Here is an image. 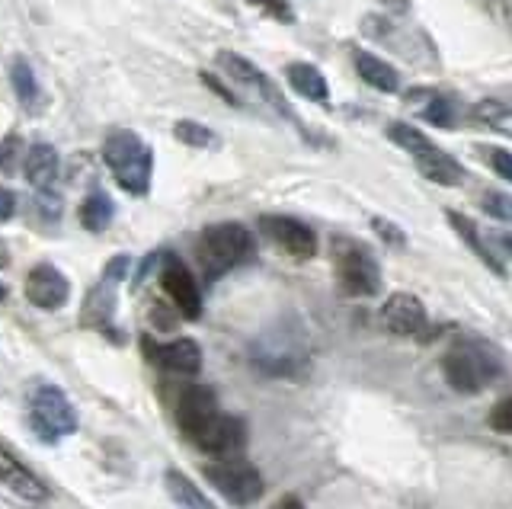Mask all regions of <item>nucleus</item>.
Masks as SVG:
<instances>
[{
  "mask_svg": "<svg viewBox=\"0 0 512 509\" xmlns=\"http://www.w3.org/2000/svg\"><path fill=\"white\" fill-rule=\"evenodd\" d=\"M253 253H256L253 234L244 225H237V221L208 225L199 234V244H196V257H199L205 279H221L224 273H231V269L250 263Z\"/></svg>",
  "mask_w": 512,
  "mask_h": 509,
  "instance_id": "nucleus-1",
  "label": "nucleus"
},
{
  "mask_svg": "<svg viewBox=\"0 0 512 509\" xmlns=\"http://www.w3.org/2000/svg\"><path fill=\"white\" fill-rule=\"evenodd\" d=\"M103 161L112 170L116 183L132 196H144L151 189V173H154V154L144 145L141 135L135 132H112L103 145Z\"/></svg>",
  "mask_w": 512,
  "mask_h": 509,
  "instance_id": "nucleus-2",
  "label": "nucleus"
},
{
  "mask_svg": "<svg viewBox=\"0 0 512 509\" xmlns=\"http://www.w3.org/2000/svg\"><path fill=\"white\" fill-rule=\"evenodd\" d=\"M442 372L455 391L477 394L487 385H493L496 375H500V359H496L493 349L480 343H455L442 356Z\"/></svg>",
  "mask_w": 512,
  "mask_h": 509,
  "instance_id": "nucleus-3",
  "label": "nucleus"
},
{
  "mask_svg": "<svg viewBox=\"0 0 512 509\" xmlns=\"http://www.w3.org/2000/svg\"><path fill=\"white\" fill-rule=\"evenodd\" d=\"M388 138L394 141V145H400L404 151L413 154V161H416V167H420V173L426 180L439 183V186H455V183L464 180V170L458 167L455 157L432 145V141L423 132H416L413 125L391 122L388 125Z\"/></svg>",
  "mask_w": 512,
  "mask_h": 509,
  "instance_id": "nucleus-4",
  "label": "nucleus"
},
{
  "mask_svg": "<svg viewBox=\"0 0 512 509\" xmlns=\"http://www.w3.org/2000/svg\"><path fill=\"white\" fill-rule=\"evenodd\" d=\"M29 420H32V429L39 433V439L58 442L77 429V410L61 388L42 385L29 397Z\"/></svg>",
  "mask_w": 512,
  "mask_h": 509,
  "instance_id": "nucleus-5",
  "label": "nucleus"
},
{
  "mask_svg": "<svg viewBox=\"0 0 512 509\" xmlns=\"http://www.w3.org/2000/svg\"><path fill=\"white\" fill-rule=\"evenodd\" d=\"M205 477L224 500H231L234 506H250L263 497V474L253 465H247L244 458H218L212 465H205Z\"/></svg>",
  "mask_w": 512,
  "mask_h": 509,
  "instance_id": "nucleus-6",
  "label": "nucleus"
},
{
  "mask_svg": "<svg viewBox=\"0 0 512 509\" xmlns=\"http://www.w3.org/2000/svg\"><path fill=\"white\" fill-rule=\"evenodd\" d=\"M336 276L349 295L368 298L381 289V269L375 257L359 244H340L336 247Z\"/></svg>",
  "mask_w": 512,
  "mask_h": 509,
  "instance_id": "nucleus-7",
  "label": "nucleus"
},
{
  "mask_svg": "<svg viewBox=\"0 0 512 509\" xmlns=\"http://www.w3.org/2000/svg\"><path fill=\"white\" fill-rule=\"evenodd\" d=\"M160 285L170 298V305L180 311L186 321H199L202 317V292L196 276L189 273V266L180 257H167L160 266Z\"/></svg>",
  "mask_w": 512,
  "mask_h": 509,
  "instance_id": "nucleus-8",
  "label": "nucleus"
},
{
  "mask_svg": "<svg viewBox=\"0 0 512 509\" xmlns=\"http://www.w3.org/2000/svg\"><path fill=\"white\" fill-rule=\"evenodd\" d=\"M189 442H196L205 455H215V458H237L244 452L247 445V429H244V420L231 417V413H215L212 420H208L196 436Z\"/></svg>",
  "mask_w": 512,
  "mask_h": 509,
  "instance_id": "nucleus-9",
  "label": "nucleus"
},
{
  "mask_svg": "<svg viewBox=\"0 0 512 509\" xmlns=\"http://www.w3.org/2000/svg\"><path fill=\"white\" fill-rule=\"evenodd\" d=\"M260 231L279 250H285L288 257H295V260H311L314 253H317V234L308 225H304V221H298V218L263 215L260 218Z\"/></svg>",
  "mask_w": 512,
  "mask_h": 509,
  "instance_id": "nucleus-10",
  "label": "nucleus"
},
{
  "mask_svg": "<svg viewBox=\"0 0 512 509\" xmlns=\"http://www.w3.org/2000/svg\"><path fill=\"white\" fill-rule=\"evenodd\" d=\"M141 346H144V356L167 375H199L202 369V346L189 337H180L173 343H154L144 337Z\"/></svg>",
  "mask_w": 512,
  "mask_h": 509,
  "instance_id": "nucleus-11",
  "label": "nucleus"
},
{
  "mask_svg": "<svg viewBox=\"0 0 512 509\" xmlns=\"http://www.w3.org/2000/svg\"><path fill=\"white\" fill-rule=\"evenodd\" d=\"M26 298L29 305H36L42 311H58L68 305L71 298V282L64 279V273L52 263H39L29 269L26 276Z\"/></svg>",
  "mask_w": 512,
  "mask_h": 509,
  "instance_id": "nucleus-12",
  "label": "nucleus"
},
{
  "mask_svg": "<svg viewBox=\"0 0 512 509\" xmlns=\"http://www.w3.org/2000/svg\"><path fill=\"white\" fill-rule=\"evenodd\" d=\"M173 413H176V423H180V429H183V436L192 439L218 413L215 391L205 388V385H186L180 394H176Z\"/></svg>",
  "mask_w": 512,
  "mask_h": 509,
  "instance_id": "nucleus-13",
  "label": "nucleus"
},
{
  "mask_svg": "<svg viewBox=\"0 0 512 509\" xmlns=\"http://www.w3.org/2000/svg\"><path fill=\"white\" fill-rule=\"evenodd\" d=\"M381 324L391 333H400V337H420V333L426 330L423 301L416 295H407V292H394L381 305Z\"/></svg>",
  "mask_w": 512,
  "mask_h": 509,
  "instance_id": "nucleus-14",
  "label": "nucleus"
},
{
  "mask_svg": "<svg viewBox=\"0 0 512 509\" xmlns=\"http://www.w3.org/2000/svg\"><path fill=\"white\" fill-rule=\"evenodd\" d=\"M0 484H4L13 497H20L26 503H45L48 487L42 484V477L23 465L20 458H13L7 449H0Z\"/></svg>",
  "mask_w": 512,
  "mask_h": 509,
  "instance_id": "nucleus-15",
  "label": "nucleus"
},
{
  "mask_svg": "<svg viewBox=\"0 0 512 509\" xmlns=\"http://www.w3.org/2000/svg\"><path fill=\"white\" fill-rule=\"evenodd\" d=\"M218 65L224 68V74H231L240 87H247V90H253V93H260V97H266L269 103H276V106H279V113L288 116V103L279 97V90L272 87L269 77H266L260 68H256L250 58L237 55V52H221V55H218Z\"/></svg>",
  "mask_w": 512,
  "mask_h": 509,
  "instance_id": "nucleus-16",
  "label": "nucleus"
},
{
  "mask_svg": "<svg viewBox=\"0 0 512 509\" xmlns=\"http://www.w3.org/2000/svg\"><path fill=\"white\" fill-rule=\"evenodd\" d=\"M26 180L36 189H48L58 180V151L52 145H32L26 154Z\"/></svg>",
  "mask_w": 512,
  "mask_h": 509,
  "instance_id": "nucleus-17",
  "label": "nucleus"
},
{
  "mask_svg": "<svg viewBox=\"0 0 512 509\" xmlns=\"http://www.w3.org/2000/svg\"><path fill=\"white\" fill-rule=\"evenodd\" d=\"M164 487L170 493V500L180 506V509H218V503H212L205 493L189 481L183 471H167L164 474Z\"/></svg>",
  "mask_w": 512,
  "mask_h": 509,
  "instance_id": "nucleus-18",
  "label": "nucleus"
},
{
  "mask_svg": "<svg viewBox=\"0 0 512 509\" xmlns=\"http://www.w3.org/2000/svg\"><path fill=\"white\" fill-rule=\"evenodd\" d=\"M356 71L362 74L365 84H372L375 90L381 93H394L400 87V77L397 71L388 65V61H381L378 55L372 52H356Z\"/></svg>",
  "mask_w": 512,
  "mask_h": 509,
  "instance_id": "nucleus-19",
  "label": "nucleus"
},
{
  "mask_svg": "<svg viewBox=\"0 0 512 509\" xmlns=\"http://www.w3.org/2000/svg\"><path fill=\"white\" fill-rule=\"evenodd\" d=\"M288 84H292L295 93H301L304 100H314V103H324L330 97V87L324 81V74H320L314 65H288Z\"/></svg>",
  "mask_w": 512,
  "mask_h": 509,
  "instance_id": "nucleus-20",
  "label": "nucleus"
},
{
  "mask_svg": "<svg viewBox=\"0 0 512 509\" xmlns=\"http://www.w3.org/2000/svg\"><path fill=\"white\" fill-rule=\"evenodd\" d=\"M112 215H116V209H112V199L103 193V189H93V193L84 199V205H80V225L93 234L106 231L112 225Z\"/></svg>",
  "mask_w": 512,
  "mask_h": 509,
  "instance_id": "nucleus-21",
  "label": "nucleus"
},
{
  "mask_svg": "<svg viewBox=\"0 0 512 509\" xmlns=\"http://www.w3.org/2000/svg\"><path fill=\"white\" fill-rule=\"evenodd\" d=\"M448 221H452V228L461 234V241L468 244V247L477 253V257L493 269V273H503V266L496 263V257L490 253V247H487L484 241H480V231L474 228V221H471V218H464V215H458V212H448Z\"/></svg>",
  "mask_w": 512,
  "mask_h": 509,
  "instance_id": "nucleus-22",
  "label": "nucleus"
},
{
  "mask_svg": "<svg viewBox=\"0 0 512 509\" xmlns=\"http://www.w3.org/2000/svg\"><path fill=\"white\" fill-rule=\"evenodd\" d=\"M13 90H16V97H20V103H26L29 109L39 103V84H36V74H32L29 68V61L26 58H16L13 61Z\"/></svg>",
  "mask_w": 512,
  "mask_h": 509,
  "instance_id": "nucleus-23",
  "label": "nucleus"
},
{
  "mask_svg": "<svg viewBox=\"0 0 512 509\" xmlns=\"http://www.w3.org/2000/svg\"><path fill=\"white\" fill-rule=\"evenodd\" d=\"M173 135L183 141V145H192V148H215L218 145V135L208 129L202 122H192V119H180L173 125Z\"/></svg>",
  "mask_w": 512,
  "mask_h": 509,
  "instance_id": "nucleus-24",
  "label": "nucleus"
},
{
  "mask_svg": "<svg viewBox=\"0 0 512 509\" xmlns=\"http://www.w3.org/2000/svg\"><path fill=\"white\" fill-rule=\"evenodd\" d=\"M247 4L260 7V10L266 13V17L279 20V23H292V20H295L292 4H288V0H247Z\"/></svg>",
  "mask_w": 512,
  "mask_h": 509,
  "instance_id": "nucleus-25",
  "label": "nucleus"
},
{
  "mask_svg": "<svg viewBox=\"0 0 512 509\" xmlns=\"http://www.w3.org/2000/svg\"><path fill=\"white\" fill-rule=\"evenodd\" d=\"M490 426L496 433L512 436V397H503V401L490 410Z\"/></svg>",
  "mask_w": 512,
  "mask_h": 509,
  "instance_id": "nucleus-26",
  "label": "nucleus"
},
{
  "mask_svg": "<svg viewBox=\"0 0 512 509\" xmlns=\"http://www.w3.org/2000/svg\"><path fill=\"white\" fill-rule=\"evenodd\" d=\"M484 209L496 218H503V221H512V199L503 196V193H487L484 196Z\"/></svg>",
  "mask_w": 512,
  "mask_h": 509,
  "instance_id": "nucleus-27",
  "label": "nucleus"
},
{
  "mask_svg": "<svg viewBox=\"0 0 512 509\" xmlns=\"http://www.w3.org/2000/svg\"><path fill=\"white\" fill-rule=\"evenodd\" d=\"M423 116H426L432 125H452V109H448L445 100H432V103L423 109Z\"/></svg>",
  "mask_w": 512,
  "mask_h": 509,
  "instance_id": "nucleus-28",
  "label": "nucleus"
},
{
  "mask_svg": "<svg viewBox=\"0 0 512 509\" xmlns=\"http://www.w3.org/2000/svg\"><path fill=\"white\" fill-rule=\"evenodd\" d=\"M490 164H493V170L500 173L503 180L512 183V154H509V151H503V148H490Z\"/></svg>",
  "mask_w": 512,
  "mask_h": 509,
  "instance_id": "nucleus-29",
  "label": "nucleus"
},
{
  "mask_svg": "<svg viewBox=\"0 0 512 509\" xmlns=\"http://www.w3.org/2000/svg\"><path fill=\"white\" fill-rule=\"evenodd\" d=\"M474 116H477V119H484V122H500V119L509 116V109L496 106V103H480V106L474 109Z\"/></svg>",
  "mask_w": 512,
  "mask_h": 509,
  "instance_id": "nucleus-30",
  "label": "nucleus"
},
{
  "mask_svg": "<svg viewBox=\"0 0 512 509\" xmlns=\"http://www.w3.org/2000/svg\"><path fill=\"white\" fill-rule=\"evenodd\" d=\"M372 225H375V231H378V234L384 237V241H391V244H397V247L404 244V231H397V228L391 225V221H384V218H375Z\"/></svg>",
  "mask_w": 512,
  "mask_h": 509,
  "instance_id": "nucleus-31",
  "label": "nucleus"
},
{
  "mask_svg": "<svg viewBox=\"0 0 512 509\" xmlns=\"http://www.w3.org/2000/svg\"><path fill=\"white\" fill-rule=\"evenodd\" d=\"M16 212V196L10 193V189L0 186V221H10Z\"/></svg>",
  "mask_w": 512,
  "mask_h": 509,
  "instance_id": "nucleus-32",
  "label": "nucleus"
},
{
  "mask_svg": "<svg viewBox=\"0 0 512 509\" xmlns=\"http://www.w3.org/2000/svg\"><path fill=\"white\" fill-rule=\"evenodd\" d=\"M202 81H205L208 87H212V90L218 93V97H224V100H228V103H237V97H234V93H231L228 87H224V84H218L212 74H202Z\"/></svg>",
  "mask_w": 512,
  "mask_h": 509,
  "instance_id": "nucleus-33",
  "label": "nucleus"
},
{
  "mask_svg": "<svg viewBox=\"0 0 512 509\" xmlns=\"http://www.w3.org/2000/svg\"><path fill=\"white\" fill-rule=\"evenodd\" d=\"M272 509H304V503H301L298 497H292V493H288V497H282Z\"/></svg>",
  "mask_w": 512,
  "mask_h": 509,
  "instance_id": "nucleus-34",
  "label": "nucleus"
},
{
  "mask_svg": "<svg viewBox=\"0 0 512 509\" xmlns=\"http://www.w3.org/2000/svg\"><path fill=\"white\" fill-rule=\"evenodd\" d=\"M381 4H384V7H391V10H400V13H404V10L410 7V0H381Z\"/></svg>",
  "mask_w": 512,
  "mask_h": 509,
  "instance_id": "nucleus-35",
  "label": "nucleus"
},
{
  "mask_svg": "<svg viewBox=\"0 0 512 509\" xmlns=\"http://www.w3.org/2000/svg\"><path fill=\"white\" fill-rule=\"evenodd\" d=\"M10 263V250H7V244H4V237H0V269H4Z\"/></svg>",
  "mask_w": 512,
  "mask_h": 509,
  "instance_id": "nucleus-36",
  "label": "nucleus"
},
{
  "mask_svg": "<svg viewBox=\"0 0 512 509\" xmlns=\"http://www.w3.org/2000/svg\"><path fill=\"white\" fill-rule=\"evenodd\" d=\"M503 244H506V250L512 253V234H503Z\"/></svg>",
  "mask_w": 512,
  "mask_h": 509,
  "instance_id": "nucleus-37",
  "label": "nucleus"
},
{
  "mask_svg": "<svg viewBox=\"0 0 512 509\" xmlns=\"http://www.w3.org/2000/svg\"><path fill=\"white\" fill-rule=\"evenodd\" d=\"M7 298V285L4 282H0V301H4Z\"/></svg>",
  "mask_w": 512,
  "mask_h": 509,
  "instance_id": "nucleus-38",
  "label": "nucleus"
},
{
  "mask_svg": "<svg viewBox=\"0 0 512 509\" xmlns=\"http://www.w3.org/2000/svg\"><path fill=\"white\" fill-rule=\"evenodd\" d=\"M0 161H4V148H0Z\"/></svg>",
  "mask_w": 512,
  "mask_h": 509,
  "instance_id": "nucleus-39",
  "label": "nucleus"
}]
</instances>
